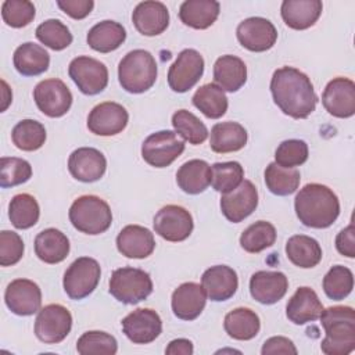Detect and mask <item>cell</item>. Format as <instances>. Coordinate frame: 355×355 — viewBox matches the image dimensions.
<instances>
[{
    "label": "cell",
    "mask_w": 355,
    "mask_h": 355,
    "mask_svg": "<svg viewBox=\"0 0 355 355\" xmlns=\"http://www.w3.org/2000/svg\"><path fill=\"white\" fill-rule=\"evenodd\" d=\"M270 93L275 104L294 119H305L316 108L318 96L311 79L294 67H282L273 72Z\"/></svg>",
    "instance_id": "cell-1"
},
{
    "label": "cell",
    "mask_w": 355,
    "mask_h": 355,
    "mask_svg": "<svg viewBox=\"0 0 355 355\" xmlns=\"http://www.w3.org/2000/svg\"><path fill=\"white\" fill-rule=\"evenodd\" d=\"M297 218L304 226L326 229L340 215V201L336 193L324 184H305L294 200Z\"/></svg>",
    "instance_id": "cell-2"
},
{
    "label": "cell",
    "mask_w": 355,
    "mask_h": 355,
    "mask_svg": "<svg viewBox=\"0 0 355 355\" xmlns=\"http://www.w3.org/2000/svg\"><path fill=\"white\" fill-rule=\"evenodd\" d=\"M320 323L324 330L320 349L326 355H348L355 349V311L336 305L323 309Z\"/></svg>",
    "instance_id": "cell-3"
},
{
    "label": "cell",
    "mask_w": 355,
    "mask_h": 355,
    "mask_svg": "<svg viewBox=\"0 0 355 355\" xmlns=\"http://www.w3.org/2000/svg\"><path fill=\"white\" fill-rule=\"evenodd\" d=\"M157 73L154 57L143 49L129 51L118 65V79L122 89L133 94L151 89L157 80Z\"/></svg>",
    "instance_id": "cell-4"
},
{
    "label": "cell",
    "mask_w": 355,
    "mask_h": 355,
    "mask_svg": "<svg viewBox=\"0 0 355 355\" xmlns=\"http://www.w3.org/2000/svg\"><path fill=\"white\" fill-rule=\"evenodd\" d=\"M72 226L85 234H100L110 229L112 212L110 205L97 196H80L69 208Z\"/></svg>",
    "instance_id": "cell-5"
},
{
    "label": "cell",
    "mask_w": 355,
    "mask_h": 355,
    "mask_svg": "<svg viewBox=\"0 0 355 355\" xmlns=\"http://www.w3.org/2000/svg\"><path fill=\"white\" fill-rule=\"evenodd\" d=\"M153 293V282L147 272L139 268L115 269L110 279V294L122 304L135 305Z\"/></svg>",
    "instance_id": "cell-6"
},
{
    "label": "cell",
    "mask_w": 355,
    "mask_h": 355,
    "mask_svg": "<svg viewBox=\"0 0 355 355\" xmlns=\"http://www.w3.org/2000/svg\"><path fill=\"white\" fill-rule=\"evenodd\" d=\"M100 276L101 268L98 262L89 257H80L65 270L62 286L71 300H83L96 290Z\"/></svg>",
    "instance_id": "cell-7"
},
{
    "label": "cell",
    "mask_w": 355,
    "mask_h": 355,
    "mask_svg": "<svg viewBox=\"0 0 355 355\" xmlns=\"http://www.w3.org/2000/svg\"><path fill=\"white\" fill-rule=\"evenodd\" d=\"M184 140L172 130L151 133L141 144L143 159L155 168L169 166L184 151Z\"/></svg>",
    "instance_id": "cell-8"
},
{
    "label": "cell",
    "mask_w": 355,
    "mask_h": 355,
    "mask_svg": "<svg viewBox=\"0 0 355 355\" xmlns=\"http://www.w3.org/2000/svg\"><path fill=\"white\" fill-rule=\"evenodd\" d=\"M68 75L78 89L87 96L101 93L108 85V69L96 58L79 55L69 62Z\"/></svg>",
    "instance_id": "cell-9"
},
{
    "label": "cell",
    "mask_w": 355,
    "mask_h": 355,
    "mask_svg": "<svg viewBox=\"0 0 355 355\" xmlns=\"http://www.w3.org/2000/svg\"><path fill=\"white\" fill-rule=\"evenodd\" d=\"M72 315L60 304H49L42 308L35 320V334L46 344L61 343L71 331Z\"/></svg>",
    "instance_id": "cell-10"
},
{
    "label": "cell",
    "mask_w": 355,
    "mask_h": 355,
    "mask_svg": "<svg viewBox=\"0 0 355 355\" xmlns=\"http://www.w3.org/2000/svg\"><path fill=\"white\" fill-rule=\"evenodd\" d=\"M33 100L37 108L50 118L65 115L72 105V93L61 79H44L33 89Z\"/></svg>",
    "instance_id": "cell-11"
},
{
    "label": "cell",
    "mask_w": 355,
    "mask_h": 355,
    "mask_svg": "<svg viewBox=\"0 0 355 355\" xmlns=\"http://www.w3.org/2000/svg\"><path fill=\"white\" fill-rule=\"evenodd\" d=\"M204 73V58L194 49L182 50L168 71V85L176 93L189 92Z\"/></svg>",
    "instance_id": "cell-12"
},
{
    "label": "cell",
    "mask_w": 355,
    "mask_h": 355,
    "mask_svg": "<svg viewBox=\"0 0 355 355\" xmlns=\"http://www.w3.org/2000/svg\"><path fill=\"white\" fill-rule=\"evenodd\" d=\"M154 230L166 241L178 243L186 240L194 227L191 214L175 204L162 207L154 216Z\"/></svg>",
    "instance_id": "cell-13"
},
{
    "label": "cell",
    "mask_w": 355,
    "mask_h": 355,
    "mask_svg": "<svg viewBox=\"0 0 355 355\" xmlns=\"http://www.w3.org/2000/svg\"><path fill=\"white\" fill-rule=\"evenodd\" d=\"M240 44L255 53H262L273 47L277 40L275 25L262 17H250L241 21L236 29Z\"/></svg>",
    "instance_id": "cell-14"
},
{
    "label": "cell",
    "mask_w": 355,
    "mask_h": 355,
    "mask_svg": "<svg viewBox=\"0 0 355 355\" xmlns=\"http://www.w3.org/2000/svg\"><path fill=\"white\" fill-rule=\"evenodd\" d=\"M121 323L122 331L133 344H150L162 333V320L150 308L135 309Z\"/></svg>",
    "instance_id": "cell-15"
},
{
    "label": "cell",
    "mask_w": 355,
    "mask_h": 355,
    "mask_svg": "<svg viewBox=\"0 0 355 355\" xmlns=\"http://www.w3.org/2000/svg\"><path fill=\"white\" fill-rule=\"evenodd\" d=\"M129 121L128 111L118 103L104 101L97 104L87 116V128L97 136H115Z\"/></svg>",
    "instance_id": "cell-16"
},
{
    "label": "cell",
    "mask_w": 355,
    "mask_h": 355,
    "mask_svg": "<svg viewBox=\"0 0 355 355\" xmlns=\"http://www.w3.org/2000/svg\"><path fill=\"white\" fill-rule=\"evenodd\" d=\"M324 110L336 118H349L355 114V83L348 78L331 79L322 94Z\"/></svg>",
    "instance_id": "cell-17"
},
{
    "label": "cell",
    "mask_w": 355,
    "mask_h": 355,
    "mask_svg": "<svg viewBox=\"0 0 355 355\" xmlns=\"http://www.w3.org/2000/svg\"><path fill=\"white\" fill-rule=\"evenodd\" d=\"M4 301L12 313L18 316H29L40 311L42 291L32 280L15 279L7 286Z\"/></svg>",
    "instance_id": "cell-18"
},
{
    "label": "cell",
    "mask_w": 355,
    "mask_h": 355,
    "mask_svg": "<svg viewBox=\"0 0 355 355\" xmlns=\"http://www.w3.org/2000/svg\"><path fill=\"white\" fill-rule=\"evenodd\" d=\"M258 207V190L250 180H243L233 191L220 197V209L225 218L239 223L250 216Z\"/></svg>",
    "instance_id": "cell-19"
},
{
    "label": "cell",
    "mask_w": 355,
    "mask_h": 355,
    "mask_svg": "<svg viewBox=\"0 0 355 355\" xmlns=\"http://www.w3.org/2000/svg\"><path fill=\"white\" fill-rule=\"evenodd\" d=\"M68 169L76 180L92 183L105 173L107 159L97 148L79 147L69 155Z\"/></svg>",
    "instance_id": "cell-20"
},
{
    "label": "cell",
    "mask_w": 355,
    "mask_h": 355,
    "mask_svg": "<svg viewBox=\"0 0 355 355\" xmlns=\"http://www.w3.org/2000/svg\"><path fill=\"white\" fill-rule=\"evenodd\" d=\"M288 288V280L279 270H258L250 279L251 297L263 305H272L280 301Z\"/></svg>",
    "instance_id": "cell-21"
},
{
    "label": "cell",
    "mask_w": 355,
    "mask_h": 355,
    "mask_svg": "<svg viewBox=\"0 0 355 355\" xmlns=\"http://www.w3.org/2000/svg\"><path fill=\"white\" fill-rule=\"evenodd\" d=\"M201 286L211 301L220 302L232 298L236 294L239 277L233 268L226 265H215L202 273Z\"/></svg>",
    "instance_id": "cell-22"
},
{
    "label": "cell",
    "mask_w": 355,
    "mask_h": 355,
    "mask_svg": "<svg viewBox=\"0 0 355 355\" xmlns=\"http://www.w3.org/2000/svg\"><path fill=\"white\" fill-rule=\"evenodd\" d=\"M207 294L198 283L187 282L180 284L172 293L171 306L176 318L182 320H194L205 308Z\"/></svg>",
    "instance_id": "cell-23"
},
{
    "label": "cell",
    "mask_w": 355,
    "mask_h": 355,
    "mask_svg": "<svg viewBox=\"0 0 355 355\" xmlns=\"http://www.w3.org/2000/svg\"><path fill=\"white\" fill-rule=\"evenodd\" d=\"M116 248L126 258L143 259L153 254L155 240L147 227L128 225L116 236Z\"/></svg>",
    "instance_id": "cell-24"
},
{
    "label": "cell",
    "mask_w": 355,
    "mask_h": 355,
    "mask_svg": "<svg viewBox=\"0 0 355 355\" xmlns=\"http://www.w3.org/2000/svg\"><path fill=\"white\" fill-rule=\"evenodd\" d=\"M137 32L144 36L161 35L169 25V11L161 1H141L132 14Z\"/></svg>",
    "instance_id": "cell-25"
},
{
    "label": "cell",
    "mask_w": 355,
    "mask_h": 355,
    "mask_svg": "<svg viewBox=\"0 0 355 355\" xmlns=\"http://www.w3.org/2000/svg\"><path fill=\"white\" fill-rule=\"evenodd\" d=\"M323 305L311 287H300L286 305V316L294 324H305L319 319Z\"/></svg>",
    "instance_id": "cell-26"
},
{
    "label": "cell",
    "mask_w": 355,
    "mask_h": 355,
    "mask_svg": "<svg viewBox=\"0 0 355 355\" xmlns=\"http://www.w3.org/2000/svg\"><path fill=\"white\" fill-rule=\"evenodd\" d=\"M323 10L320 0H284L280 14L284 24L295 31H304L315 25Z\"/></svg>",
    "instance_id": "cell-27"
},
{
    "label": "cell",
    "mask_w": 355,
    "mask_h": 355,
    "mask_svg": "<svg viewBox=\"0 0 355 355\" xmlns=\"http://www.w3.org/2000/svg\"><path fill=\"white\" fill-rule=\"evenodd\" d=\"M214 80L223 92H237L247 80V67L236 55H222L214 64Z\"/></svg>",
    "instance_id": "cell-28"
},
{
    "label": "cell",
    "mask_w": 355,
    "mask_h": 355,
    "mask_svg": "<svg viewBox=\"0 0 355 355\" xmlns=\"http://www.w3.org/2000/svg\"><path fill=\"white\" fill-rule=\"evenodd\" d=\"M247 130L239 122H219L211 129L209 146L218 154H226L241 150L247 144Z\"/></svg>",
    "instance_id": "cell-29"
},
{
    "label": "cell",
    "mask_w": 355,
    "mask_h": 355,
    "mask_svg": "<svg viewBox=\"0 0 355 355\" xmlns=\"http://www.w3.org/2000/svg\"><path fill=\"white\" fill-rule=\"evenodd\" d=\"M35 252L46 263H60L69 254V240L58 229H44L35 237Z\"/></svg>",
    "instance_id": "cell-30"
},
{
    "label": "cell",
    "mask_w": 355,
    "mask_h": 355,
    "mask_svg": "<svg viewBox=\"0 0 355 355\" xmlns=\"http://www.w3.org/2000/svg\"><path fill=\"white\" fill-rule=\"evenodd\" d=\"M12 62L22 76H36L49 69L50 55L42 46L26 42L15 49Z\"/></svg>",
    "instance_id": "cell-31"
},
{
    "label": "cell",
    "mask_w": 355,
    "mask_h": 355,
    "mask_svg": "<svg viewBox=\"0 0 355 355\" xmlns=\"http://www.w3.org/2000/svg\"><path fill=\"white\" fill-rule=\"evenodd\" d=\"M220 6L215 0H186L180 4V21L194 29H207L218 18Z\"/></svg>",
    "instance_id": "cell-32"
},
{
    "label": "cell",
    "mask_w": 355,
    "mask_h": 355,
    "mask_svg": "<svg viewBox=\"0 0 355 355\" xmlns=\"http://www.w3.org/2000/svg\"><path fill=\"white\" fill-rule=\"evenodd\" d=\"M211 166L204 159H190L176 172L178 186L187 194H200L211 184Z\"/></svg>",
    "instance_id": "cell-33"
},
{
    "label": "cell",
    "mask_w": 355,
    "mask_h": 355,
    "mask_svg": "<svg viewBox=\"0 0 355 355\" xmlns=\"http://www.w3.org/2000/svg\"><path fill=\"white\" fill-rule=\"evenodd\" d=\"M286 254L293 265L302 269L313 268L322 259L320 244L305 234L291 236L286 243Z\"/></svg>",
    "instance_id": "cell-34"
},
{
    "label": "cell",
    "mask_w": 355,
    "mask_h": 355,
    "mask_svg": "<svg viewBox=\"0 0 355 355\" xmlns=\"http://www.w3.org/2000/svg\"><path fill=\"white\" fill-rule=\"evenodd\" d=\"M126 39L125 28L115 21H101L96 24L86 36L87 44L98 53H111L116 50Z\"/></svg>",
    "instance_id": "cell-35"
},
{
    "label": "cell",
    "mask_w": 355,
    "mask_h": 355,
    "mask_svg": "<svg viewBox=\"0 0 355 355\" xmlns=\"http://www.w3.org/2000/svg\"><path fill=\"white\" fill-rule=\"evenodd\" d=\"M223 327L229 337L247 341L259 333L261 320L259 316L250 308H236L226 313Z\"/></svg>",
    "instance_id": "cell-36"
},
{
    "label": "cell",
    "mask_w": 355,
    "mask_h": 355,
    "mask_svg": "<svg viewBox=\"0 0 355 355\" xmlns=\"http://www.w3.org/2000/svg\"><path fill=\"white\" fill-rule=\"evenodd\" d=\"M191 100L194 107L209 119H218L223 116L229 105L225 92L215 83L200 86Z\"/></svg>",
    "instance_id": "cell-37"
},
{
    "label": "cell",
    "mask_w": 355,
    "mask_h": 355,
    "mask_svg": "<svg viewBox=\"0 0 355 355\" xmlns=\"http://www.w3.org/2000/svg\"><path fill=\"white\" fill-rule=\"evenodd\" d=\"M301 175L295 168H283L270 162L265 169V183L268 190L276 196H290L297 191Z\"/></svg>",
    "instance_id": "cell-38"
},
{
    "label": "cell",
    "mask_w": 355,
    "mask_h": 355,
    "mask_svg": "<svg viewBox=\"0 0 355 355\" xmlns=\"http://www.w3.org/2000/svg\"><path fill=\"white\" fill-rule=\"evenodd\" d=\"M40 216V208L36 198L28 193L17 194L8 205V218L14 227L29 229L35 226Z\"/></svg>",
    "instance_id": "cell-39"
},
{
    "label": "cell",
    "mask_w": 355,
    "mask_h": 355,
    "mask_svg": "<svg viewBox=\"0 0 355 355\" xmlns=\"http://www.w3.org/2000/svg\"><path fill=\"white\" fill-rule=\"evenodd\" d=\"M276 241V229L270 222L258 220L250 225L240 236V245L250 254L261 252Z\"/></svg>",
    "instance_id": "cell-40"
},
{
    "label": "cell",
    "mask_w": 355,
    "mask_h": 355,
    "mask_svg": "<svg viewBox=\"0 0 355 355\" xmlns=\"http://www.w3.org/2000/svg\"><path fill=\"white\" fill-rule=\"evenodd\" d=\"M11 140L22 151H35L44 144L46 129L35 119H22L12 128Z\"/></svg>",
    "instance_id": "cell-41"
},
{
    "label": "cell",
    "mask_w": 355,
    "mask_h": 355,
    "mask_svg": "<svg viewBox=\"0 0 355 355\" xmlns=\"http://www.w3.org/2000/svg\"><path fill=\"white\" fill-rule=\"evenodd\" d=\"M175 133L182 136L190 144H201L208 137V129L201 119L187 110H179L172 115Z\"/></svg>",
    "instance_id": "cell-42"
},
{
    "label": "cell",
    "mask_w": 355,
    "mask_h": 355,
    "mask_svg": "<svg viewBox=\"0 0 355 355\" xmlns=\"http://www.w3.org/2000/svg\"><path fill=\"white\" fill-rule=\"evenodd\" d=\"M211 173L212 187L222 194L233 191L244 178V169L237 161L216 162L211 166Z\"/></svg>",
    "instance_id": "cell-43"
},
{
    "label": "cell",
    "mask_w": 355,
    "mask_h": 355,
    "mask_svg": "<svg viewBox=\"0 0 355 355\" xmlns=\"http://www.w3.org/2000/svg\"><path fill=\"white\" fill-rule=\"evenodd\" d=\"M352 288L354 275L348 268L343 265L333 266L323 277V291L330 300H344L351 294Z\"/></svg>",
    "instance_id": "cell-44"
},
{
    "label": "cell",
    "mask_w": 355,
    "mask_h": 355,
    "mask_svg": "<svg viewBox=\"0 0 355 355\" xmlns=\"http://www.w3.org/2000/svg\"><path fill=\"white\" fill-rule=\"evenodd\" d=\"M36 37L46 47L60 51L72 43V33L60 19H46L36 28Z\"/></svg>",
    "instance_id": "cell-45"
},
{
    "label": "cell",
    "mask_w": 355,
    "mask_h": 355,
    "mask_svg": "<svg viewBox=\"0 0 355 355\" xmlns=\"http://www.w3.org/2000/svg\"><path fill=\"white\" fill-rule=\"evenodd\" d=\"M76 351L80 355H92V354H105V355H114L118 351V343L114 336L92 330L83 333L76 343Z\"/></svg>",
    "instance_id": "cell-46"
},
{
    "label": "cell",
    "mask_w": 355,
    "mask_h": 355,
    "mask_svg": "<svg viewBox=\"0 0 355 355\" xmlns=\"http://www.w3.org/2000/svg\"><path fill=\"white\" fill-rule=\"evenodd\" d=\"M32 176V166L26 159L17 157H3L0 159V186L14 187L28 182Z\"/></svg>",
    "instance_id": "cell-47"
},
{
    "label": "cell",
    "mask_w": 355,
    "mask_h": 355,
    "mask_svg": "<svg viewBox=\"0 0 355 355\" xmlns=\"http://www.w3.org/2000/svg\"><path fill=\"white\" fill-rule=\"evenodd\" d=\"M35 6L28 0H6L1 4L3 21L11 28H24L35 18Z\"/></svg>",
    "instance_id": "cell-48"
},
{
    "label": "cell",
    "mask_w": 355,
    "mask_h": 355,
    "mask_svg": "<svg viewBox=\"0 0 355 355\" xmlns=\"http://www.w3.org/2000/svg\"><path fill=\"white\" fill-rule=\"evenodd\" d=\"M308 159V144L300 139L282 141L275 153V162L283 168H295Z\"/></svg>",
    "instance_id": "cell-49"
},
{
    "label": "cell",
    "mask_w": 355,
    "mask_h": 355,
    "mask_svg": "<svg viewBox=\"0 0 355 355\" xmlns=\"http://www.w3.org/2000/svg\"><path fill=\"white\" fill-rule=\"evenodd\" d=\"M24 241L21 236L11 230L0 232V265L12 266L18 263L24 255Z\"/></svg>",
    "instance_id": "cell-50"
},
{
    "label": "cell",
    "mask_w": 355,
    "mask_h": 355,
    "mask_svg": "<svg viewBox=\"0 0 355 355\" xmlns=\"http://www.w3.org/2000/svg\"><path fill=\"white\" fill-rule=\"evenodd\" d=\"M57 6L71 18L83 19L92 12L94 7V1L93 0H58Z\"/></svg>",
    "instance_id": "cell-51"
},
{
    "label": "cell",
    "mask_w": 355,
    "mask_h": 355,
    "mask_svg": "<svg viewBox=\"0 0 355 355\" xmlns=\"http://www.w3.org/2000/svg\"><path fill=\"white\" fill-rule=\"evenodd\" d=\"M262 355H275V354H284V355H297V348L294 343L283 336H275L268 338L261 349Z\"/></svg>",
    "instance_id": "cell-52"
},
{
    "label": "cell",
    "mask_w": 355,
    "mask_h": 355,
    "mask_svg": "<svg viewBox=\"0 0 355 355\" xmlns=\"http://www.w3.org/2000/svg\"><path fill=\"white\" fill-rule=\"evenodd\" d=\"M336 248L341 255L347 258L355 257V227L352 223H349L337 234Z\"/></svg>",
    "instance_id": "cell-53"
},
{
    "label": "cell",
    "mask_w": 355,
    "mask_h": 355,
    "mask_svg": "<svg viewBox=\"0 0 355 355\" xmlns=\"http://www.w3.org/2000/svg\"><path fill=\"white\" fill-rule=\"evenodd\" d=\"M193 352H194L193 343L187 338L172 340L165 349V354L168 355H191Z\"/></svg>",
    "instance_id": "cell-54"
},
{
    "label": "cell",
    "mask_w": 355,
    "mask_h": 355,
    "mask_svg": "<svg viewBox=\"0 0 355 355\" xmlns=\"http://www.w3.org/2000/svg\"><path fill=\"white\" fill-rule=\"evenodd\" d=\"M1 86H3V105H1V111H6V108L8 107V104L12 100V93H11V90L8 89V85L4 80H1Z\"/></svg>",
    "instance_id": "cell-55"
}]
</instances>
